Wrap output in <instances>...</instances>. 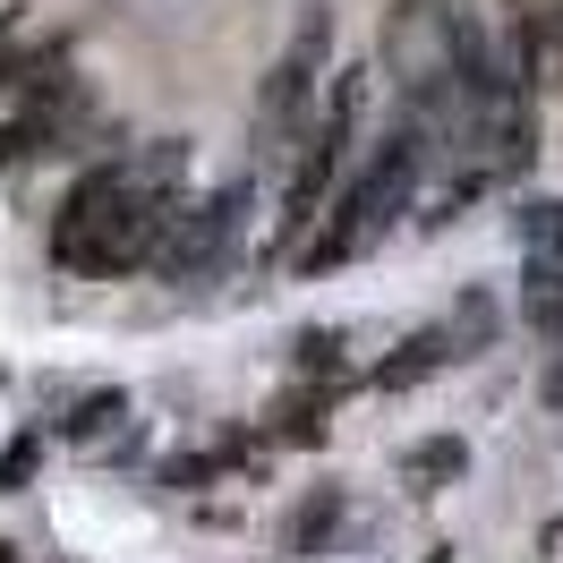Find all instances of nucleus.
<instances>
[{"label": "nucleus", "mask_w": 563, "mask_h": 563, "mask_svg": "<svg viewBox=\"0 0 563 563\" xmlns=\"http://www.w3.org/2000/svg\"><path fill=\"white\" fill-rule=\"evenodd\" d=\"M342 512H351V495H342V487H308V504H299L290 529H282V547H290V555H324V538L342 529Z\"/></svg>", "instance_id": "423d86ee"}, {"label": "nucleus", "mask_w": 563, "mask_h": 563, "mask_svg": "<svg viewBox=\"0 0 563 563\" xmlns=\"http://www.w3.org/2000/svg\"><path fill=\"white\" fill-rule=\"evenodd\" d=\"M129 419V393H86V401H69V419H60V435H69V444H103L111 427Z\"/></svg>", "instance_id": "1a4fd4ad"}, {"label": "nucleus", "mask_w": 563, "mask_h": 563, "mask_svg": "<svg viewBox=\"0 0 563 563\" xmlns=\"http://www.w3.org/2000/svg\"><path fill=\"white\" fill-rule=\"evenodd\" d=\"M0 563H18V547H9V538H0Z\"/></svg>", "instance_id": "2eb2a0df"}, {"label": "nucleus", "mask_w": 563, "mask_h": 563, "mask_svg": "<svg viewBox=\"0 0 563 563\" xmlns=\"http://www.w3.org/2000/svg\"><path fill=\"white\" fill-rule=\"evenodd\" d=\"M435 367H453V333H444V324H427V333H410L393 358H376L367 385H376V393H410L419 376H435Z\"/></svg>", "instance_id": "39448f33"}, {"label": "nucleus", "mask_w": 563, "mask_h": 563, "mask_svg": "<svg viewBox=\"0 0 563 563\" xmlns=\"http://www.w3.org/2000/svg\"><path fill=\"white\" fill-rule=\"evenodd\" d=\"M419 172H427V137H419V111H410V120H401L385 145H367V163H358V172L324 197L317 231H308V247H299V265H308V274H333V265L367 256V247H376L393 222L410 213Z\"/></svg>", "instance_id": "f03ea898"}, {"label": "nucleus", "mask_w": 563, "mask_h": 563, "mask_svg": "<svg viewBox=\"0 0 563 563\" xmlns=\"http://www.w3.org/2000/svg\"><path fill=\"white\" fill-rule=\"evenodd\" d=\"M521 317L547 333V342H563V265H538L529 256V282H521Z\"/></svg>", "instance_id": "6e6552de"}, {"label": "nucleus", "mask_w": 563, "mask_h": 563, "mask_svg": "<svg viewBox=\"0 0 563 563\" xmlns=\"http://www.w3.org/2000/svg\"><path fill=\"white\" fill-rule=\"evenodd\" d=\"M351 120H358V77H342V86H333V103H324V120L299 137V163H290V188H282V247L308 240V231H317V213H324V197L342 188Z\"/></svg>", "instance_id": "7ed1b4c3"}, {"label": "nucleus", "mask_w": 563, "mask_h": 563, "mask_svg": "<svg viewBox=\"0 0 563 563\" xmlns=\"http://www.w3.org/2000/svg\"><path fill=\"white\" fill-rule=\"evenodd\" d=\"M9 69H18V18H0V86H9Z\"/></svg>", "instance_id": "4468645a"}, {"label": "nucleus", "mask_w": 563, "mask_h": 563, "mask_svg": "<svg viewBox=\"0 0 563 563\" xmlns=\"http://www.w3.org/2000/svg\"><path fill=\"white\" fill-rule=\"evenodd\" d=\"M521 240L538 265H563V197H538V206L521 213Z\"/></svg>", "instance_id": "9b49d317"}, {"label": "nucleus", "mask_w": 563, "mask_h": 563, "mask_svg": "<svg viewBox=\"0 0 563 563\" xmlns=\"http://www.w3.org/2000/svg\"><path fill=\"white\" fill-rule=\"evenodd\" d=\"M240 222H247V188H222L206 206H172V231L154 247V274H179V282H206L240 256Z\"/></svg>", "instance_id": "20e7f679"}, {"label": "nucleus", "mask_w": 563, "mask_h": 563, "mask_svg": "<svg viewBox=\"0 0 563 563\" xmlns=\"http://www.w3.org/2000/svg\"><path fill=\"white\" fill-rule=\"evenodd\" d=\"M35 453H43L35 435H18V444L0 453V495H18V487H26V478H35Z\"/></svg>", "instance_id": "ddd939ff"}, {"label": "nucleus", "mask_w": 563, "mask_h": 563, "mask_svg": "<svg viewBox=\"0 0 563 563\" xmlns=\"http://www.w3.org/2000/svg\"><path fill=\"white\" fill-rule=\"evenodd\" d=\"M470 470V453H461V435H435V444H419V453L401 461V478H410V495H435L444 478H461Z\"/></svg>", "instance_id": "9d476101"}, {"label": "nucleus", "mask_w": 563, "mask_h": 563, "mask_svg": "<svg viewBox=\"0 0 563 563\" xmlns=\"http://www.w3.org/2000/svg\"><path fill=\"white\" fill-rule=\"evenodd\" d=\"M324 410H333V393L299 385V393H282L274 410H265V435H282V444H324Z\"/></svg>", "instance_id": "0eeeda50"}, {"label": "nucleus", "mask_w": 563, "mask_h": 563, "mask_svg": "<svg viewBox=\"0 0 563 563\" xmlns=\"http://www.w3.org/2000/svg\"><path fill=\"white\" fill-rule=\"evenodd\" d=\"M179 163L188 145L163 137V154H129V163H95L77 179L60 213H52V256L86 282H111V274H145L154 247L172 231V188H179Z\"/></svg>", "instance_id": "f257e3e1"}, {"label": "nucleus", "mask_w": 563, "mask_h": 563, "mask_svg": "<svg viewBox=\"0 0 563 563\" xmlns=\"http://www.w3.org/2000/svg\"><path fill=\"white\" fill-rule=\"evenodd\" d=\"M444 333H453V358H470V351H478V342L495 333V299H487V290H470L453 317H444Z\"/></svg>", "instance_id": "f8f14e48"}]
</instances>
